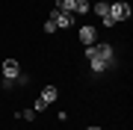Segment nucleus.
I'll use <instances>...</instances> for the list:
<instances>
[{"label": "nucleus", "instance_id": "1", "mask_svg": "<svg viewBox=\"0 0 133 130\" xmlns=\"http://www.w3.org/2000/svg\"><path fill=\"white\" fill-rule=\"evenodd\" d=\"M86 59H89L92 71H104V68H107V59H104V56H101V53L95 50V44H89V50H86Z\"/></svg>", "mask_w": 133, "mask_h": 130}, {"label": "nucleus", "instance_id": "2", "mask_svg": "<svg viewBox=\"0 0 133 130\" xmlns=\"http://www.w3.org/2000/svg\"><path fill=\"white\" fill-rule=\"evenodd\" d=\"M109 18L112 21H127L130 18V6L127 3H109Z\"/></svg>", "mask_w": 133, "mask_h": 130}, {"label": "nucleus", "instance_id": "3", "mask_svg": "<svg viewBox=\"0 0 133 130\" xmlns=\"http://www.w3.org/2000/svg\"><path fill=\"white\" fill-rule=\"evenodd\" d=\"M50 18L56 21V27H74V18H77V15L74 12H56V9H53Z\"/></svg>", "mask_w": 133, "mask_h": 130}, {"label": "nucleus", "instance_id": "4", "mask_svg": "<svg viewBox=\"0 0 133 130\" xmlns=\"http://www.w3.org/2000/svg\"><path fill=\"white\" fill-rule=\"evenodd\" d=\"M3 77L6 80H18L21 77V65L15 62V59H6V62H3Z\"/></svg>", "mask_w": 133, "mask_h": 130}, {"label": "nucleus", "instance_id": "5", "mask_svg": "<svg viewBox=\"0 0 133 130\" xmlns=\"http://www.w3.org/2000/svg\"><path fill=\"white\" fill-rule=\"evenodd\" d=\"M95 39H98V30L95 27H83L80 30V42L83 44H95Z\"/></svg>", "mask_w": 133, "mask_h": 130}, {"label": "nucleus", "instance_id": "6", "mask_svg": "<svg viewBox=\"0 0 133 130\" xmlns=\"http://www.w3.org/2000/svg\"><path fill=\"white\" fill-rule=\"evenodd\" d=\"M89 9H92L89 0H74V6H71V12H74V15H83V12H89Z\"/></svg>", "mask_w": 133, "mask_h": 130}, {"label": "nucleus", "instance_id": "7", "mask_svg": "<svg viewBox=\"0 0 133 130\" xmlns=\"http://www.w3.org/2000/svg\"><path fill=\"white\" fill-rule=\"evenodd\" d=\"M98 53H101V56H104L107 59V65H112V47H109V44H98V47H95Z\"/></svg>", "mask_w": 133, "mask_h": 130}, {"label": "nucleus", "instance_id": "8", "mask_svg": "<svg viewBox=\"0 0 133 130\" xmlns=\"http://www.w3.org/2000/svg\"><path fill=\"white\" fill-rule=\"evenodd\" d=\"M42 101H44V104H53V101H56V89H53V86H44Z\"/></svg>", "mask_w": 133, "mask_h": 130}, {"label": "nucleus", "instance_id": "9", "mask_svg": "<svg viewBox=\"0 0 133 130\" xmlns=\"http://www.w3.org/2000/svg\"><path fill=\"white\" fill-rule=\"evenodd\" d=\"M95 15H98V18H104V15H109V3H104V0H98V3H95Z\"/></svg>", "mask_w": 133, "mask_h": 130}, {"label": "nucleus", "instance_id": "10", "mask_svg": "<svg viewBox=\"0 0 133 130\" xmlns=\"http://www.w3.org/2000/svg\"><path fill=\"white\" fill-rule=\"evenodd\" d=\"M74 0H56V12H71Z\"/></svg>", "mask_w": 133, "mask_h": 130}, {"label": "nucleus", "instance_id": "11", "mask_svg": "<svg viewBox=\"0 0 133 130\" xmlns=\"http://www.w3.org/2000/svg\"><path fill=\"white\" fill-rule=\"evenodd\" d=\"M44 33H56V21H53V18L44 21Z\"/></svg>", "mask_w": 133, "mask_h": 130}, {"label": "nucleus", "instance_id": "12", "mask_svg": "<svg viewBox=\"0 0 133 130\" xmlns=\"http://www.w3.org/2000/svg\"><path fill=\"white\" fill-rule=\"evenodd\" d=\"M44 106H48V104H44V101H42V98H38V101H36V106H33V112H42V110H44Z\"/></svg>", "mask_w": 133, "mask_h": 130}, {"label": "nucleus", "instance_id": "13", "mask_svg": "<svg viewBox=\"0 0 133 130\" xmlns=\"http://www.w3.org/2000/svg\"><path fill=\"white\" fill-rule=\"evenodd\" d=\"M89 130H101V127H89Z\"/></svg>", "mask_w": 133, "mask_h": 130}, {"label": "nucleus", "instance_id": "14", "mask_svg": "<svg viewBox=\"0 0 133 130\" xmlns=\"http://www.w3.org/2000/svg\"><path fill=\"white\" fill-rule=\"evenodd\" d=\"M104 3H109V0H104Z\"/></svg>", "mask_w": 133, "mask_h": 130}]
</instances>
